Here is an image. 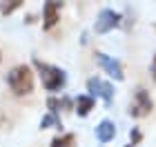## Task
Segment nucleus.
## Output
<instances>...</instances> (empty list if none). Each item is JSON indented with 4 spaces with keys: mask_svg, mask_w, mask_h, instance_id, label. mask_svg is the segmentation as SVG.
<instances>
[{
    "mask_svg": "<svg viewBox=\"0 0 156 147\" xmlns=\"http://www.w3.org/2000/svg\"><path fill=\"white\" fill-rule=\"evenodd\" d=\"M40 127L42 129H49V127H62V125H60V121H58V116H56V114H47V116H42Z\"/></svg>",
    "mask_w": 156,
    "mask_h": 147,
    "instance_id": "nucleus-11",
    "label": "nucleus"
},
{
    "mask_svg": "<svg viewBox=\"0 0 156 147\" xmlns=\"http://www.w3.org/2000/svg\"><path fill=\"white\" fill-rule=\"evenodd\" d=\"M60 107H65V109H72V100H69V98H62V100H60Z\"/></svg>",
    "mask_w": 156,
    "mask_h": 147,
    "instance_id": "nucleus-15",
    "label": "nucleus"
},
{
    "mask_svg": "<svg viewBox=\"0 0 156 147\" xmlns=\"http://www.w3.org/2000/svg\"><path fill=\"white\" fill-rule=\"evenodd\" d=\"M34 67L38 69V74H40V80H42V85H45L47 92H58V89L65 87V82H67V76L62 69L58 67H54V65H47V62H42V60H34Z\"/></svg>",
    "mask_w": 156,
    "mask_h": 147,
    "instance_id": "nucleus-2",
    "label": "nucleus"
},
{
    "mask_svg": "<svg viewBox=\"0 0 156 147\" xmlns=\"http://www.w3.org/2000/svg\"><path fill=\"white\" fill-rule=\"evenodd\" d=\"M7 82H9L11 92L16 96H27L34 92V74L27 65L13 67L9 72V76H7Z\"/></svg>",
    "mask_w": 156,
    "mask_h": 147,
    "instance_id": "nucleus-1",
    "label": "nucleus"
},
{
    "mask_svg": "<svg viewBox=\"0 0 156 147\" xmlns=\"http://www.w3.org/2000/svg\"><path fill=\"white\" fill-rule=\"evenodd\" d=\"M129 138H132V147H134V145H138V143H140V138H143L140 129H138V127H134V129L129 131Z\"/></svg>",
    "mask_w": 156,
    "mask_h": 147,
    "instance_id": "nucleus-13",
    "label": "nucleus"
},
{
    "mask_svg": "<svg viewBox=\"0 0 156 147\" xmlns=\"http://www.w3.org/2000/svg\"><path fill=\"white\" fill-rule=\"evenodd\" d=\"M87 92H89V96H101L105 100V105L114 103V87L109 82L101 80V78H89L87 80Z\"/></svg>",
    "mask_w": 156,
    "mask_h": 147,
    "instance_id": "nucleus-4",
    "label": "nucleus"
},
{
    "mask_svg": "<svg viewBox=\"0 0 156 147\" xmlns=\"http://www.w3.org/2000/svg\"><path fill=\"white\" fill-rule=\"evenodd\" d=\"M114 136H116V125L112 123V121H101V123H98V127H96V138H98L101 143H109Z\"/></svg>",
    "mask_w": 156,
    "mask_h": 147,
    "instance_id": "nucleus-8",
    "label": "nucleus"
},
{
    "mask_svg": "<svg viewBox=\"0 0 156 147\" xmlns=\"http://www.w3.org/2000/svg\"><path fill=\"white\" fill-rule=\"evenodd\" d=\"M127 147H132V145H127Z\"/></svg>",
    "mask_w": 156,
    "mask_h": 147,
    "instance_id": "nucleus-18",
    "label": "nucleus"
},
{
    "mask_svg": "<svg viewBox=\"0 0 156 147\" xmlns=\"http://www.w3.org/2000/svg\"><path fill=\"white\" fill-rule=\"evenodd\" d=\"M118 25H120V13L114 11V9H103L98 13V18H96L94 29H96V33H107Z\"/></svg>",
    "mask_w": 156,
    "mask_h": 147,
    "instance_id": "nucleus-5",
    "label": "nucleus"
},
{
    "mask_svg": "<svg viewBox=\"0 0 156 147\" xmlns=\"http://www.w3.org/2000/svg\"><path fill=\"white\" fill-rule=\"evenodd\" d=\"M96 60H98V65H101L103 72H105V74H109L114 80H123V78H125V74H123V65H120L116 58H112V56L103 54V51H98V54H96Z\"/></svg>",
    "mask_w": 156,
    "mask_h": 147,
    "instance_id": "nucleus-6",
    "label": "nucleus"
},
{
    "mask_svg": "<svg viewBox=\"0 0 156 147\" xmlns=\"http://www.w3.org/2000/svg\"><path fill=\"white\" fill-rule=\"evenodd\" d=\"M60 9H62V2H45V7H42V27L45 29H51V27L58 23L60 18Z\"/></svg>",
    "mask_w": 156,
    "mask_h": 147,
    "instance_id": "nucleus-7",
    "label": "nucleus"
},
{
    "mask_svg": "<svg viewBox=\"0 0 156 147\" xmlns=\"http://www.w3.org/2000/svg\"><path fill=\"white\" fill-rule=\"evenodd\" d=\"M47 107H49V114H56V111H58V107H60V100H56L54 96L47 98Z\"/></svg>",
    "mask_w": 156,
    "mask_h": 147,
    "instance_id": "nucleus-14",
    "label": "nucleus"
},
{
    "mask_svg": "<svg viewBox=\"0 0 156 147\" xmlns=\"http://www.w3.org/2000/svg\"><path fill=\"white\" fill-rule=\"evenodd\" d=\"M154 29H156V27H154Z\"/></svg>",
    "mask_w": 156,
    "mask_h": 147,
    "instance_id": "nucleus-19",
    "label": "nucleus"
},
{
    "mask_svg": "<svg viewBox=\"0 0 156 147\" xmlns=\"http://www.w3.org/2000/svg\"><path fill=\"white\" fill-rule=\"evenodd\" d=\"M74 143H76L74 134H65V136H56L49 147H74Z\"/></svg>",
    "mask_w": 156,
    "mask_h": 147,
    "instance_id": "nucleus-10",
    "label": "nucleus"
},
{
    "mask_svg": "<svg viewBox=\"0 0 156 147\" xmlns=\"http://www.w3.org/2000/svg\"><path fill=\"white\" fill-rule=\"evenodd\" d=\"M0 60H2V56H0Z\"/></svg>",
    "mask_w": 156,
    "mask_h": 147,
    "instance_id": "nucleus-17",
    "label": "nucleus"
},
{
    "mask_svg": "<svg viewBox=\"0 0 156 147\" xmlns=\"http://www.w3.org/2000/svg\"><path fill=\"white\" fill-rule=\"evenodd\" d=\"M74 107H76V114L78 116H87L89 111L94 109V98H91V96H78Z\"/></svg>",
    "mask_w": 156,
    "mask_h": 147,
    "instance_id": "nucleus-9",
    "label": "nucleus"
},
{
    "mask_svg": "<svg viewBox=\"0 0 156 147\" xmlns=\"http://www.w3.org/2000/svg\"><path fill=\"white\" fill-rule=\"evenodd\" d=\"M152 107H154V103H152L150 94H147L145 89H136V94H134L132 103H129V116H134V118H145L152 111Z\"/></svg>",
    "mask_w": 156,
    "mask_h": 147,
    "instance_id": "nucleus-3",
    "label": "nucleus"
},
{
    "mask_svg": "<svg viewBox=\"0 0 156 147\" xmlns=\"http://www.w3.org/2000/svg\"><path fill=\"white\" fill-rule=\"evenodd\" d=\"M152 76H154V80H156V56H154V60H152Z\"/></svg>",
    "mask_w": 156,
    "mask_h": 147,
    "instance_id": "nucleus-16",
    "label": "nucleus"
},
{
    "mask_svg": "<svg viewBox=\"0 0 156 147\" xmlns=\"http://www.w3.org/2000/svg\"><path fill=\"white\" fill-rule=\"evenodd\" d=\"M20 5H23V2H20V0H9V2H0V11H2L5 16H7V13L16 11L18 7H20Z\"/></svg>",
    "mask_w": 156,
    "mask_h": 147,
    "instance_id": "nucleus-12",
    "label": "nucleus"
}]
</instances>
